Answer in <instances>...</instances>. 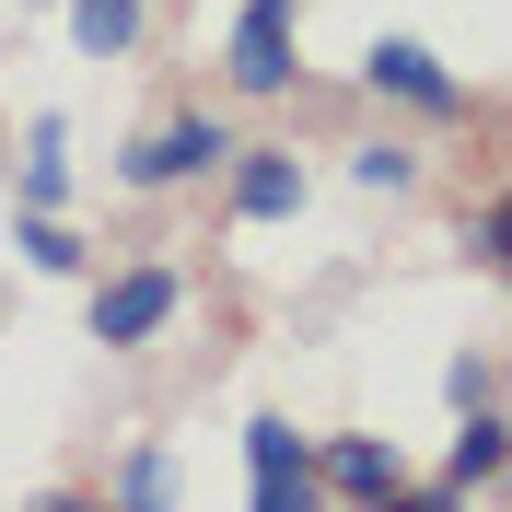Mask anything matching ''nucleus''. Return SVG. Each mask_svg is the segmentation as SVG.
<instances>
[{
	"mask_svg": "<svg viewBox=\"0 0 512 512\" xmlns=\"http://www.w3.org/2000/svg\"><path fill=\"white\" fill-rule=\"evenodd\" d=\"M466 245H478V268H501V280H512V198H489L478 222H466Z\"/></svg>",
	"mask_w": 512,
	"mask_h": 512,
	"instance_id": "nucleus-14",
	"label": "nucleus"
},
{
	"mask_svg": "<svg viewBox=\"0 0 512 512\" xmlns=\"http://www.w3.org/2000/svg\"><path fill=\"white\" fill-rule=\"evenodd\" d=\"M361 82H373L384 105H408V117H466V82H454L419 35H373V47H361Z\"/></svg>",
	"mask_w": 512,
	"mask_h": 512,
	"instance_id": "nucleus-5",
	"label": "nucleus"
},
{
	"mask_svg": "<svg viewBox=\"0 0 512 512\" xmlns=\"http://www.w3.org/2000/svg\"><path fill=\"white\" fill-rule=\"evenodd\" d=\"M152 35V0H70V47L82 59H140Z\"/></svg>",
	"mask_w": 512,
	"mask_h": 512,
	"instance_id": "nucleus-9",
	"label": "nucleus"
},
{
	"mask_svg": "<svg viewBox=\"0 0 512 512\" xmlns=\"http://www.w3.org/2000/svg\"><path fill=\"white\" fill-rule=\"evenodd\" d=\"M12 245H24V268H47V280H82V256H94L59 210H24V222H12Z\"/></svg>",
	"mask_w": 512,
	"mask_h": 512,
	"instance_id": "nucleus-10",
	"label": "nucleus"
},
{
	"mask_svg": "<svg viewBox=\"0 0 512 512\" xmlns=\"http://www.w3.org/2000/svg\"><path fill=\"white\" fill-rule=\"evenodd\" d=\"M501 454H512V419H501V396H489V408H454V454H443V478L419 489V501H478V489L501 478Z\"/></svg>",
	"mask_w": 512,
	"mask_h": 512,
	"instance_id": "nucleus-6",
	"label": "nucleus"
},
{
	"mask_svg": "<svg viewBox=\"0 0 512 512\" xmlns=\"http://www.w3.org/2000/svg\"><path fill=\"white\" fill-rule=\"evenodd\" d=\"M291 70H303V0H245L222 35V82L233 94H291Z\"/></svg>",
	"mask_w": 512,
	"mask_h": 512,
	"instance_id": "nucleus-3",
	"label": "nucleus"
},
{
	"mask_svg": "<svg viewBox=\"0 0 512 512\" xmlns=\"http://www.w3.org/2000/svg\"><path fill=\"white\" fill-rule=\"evenodd\" d=\"M233 222H291V210H303V187H315V175H303V163L291 152H268V140H233Z\"/></svg>",
	"mask_w": 512,
	"mask_h": 512,
	"instance_id": "nucleus-8",
	"label": "nucleus"
},
{
	"mask_svg": "<svg viewBox=\"0 0 512 512\" xmlns=\"http://www.w3.org/2000/svg\"><path fill=\"white\" fill-rule=\"evenodd\" d=\"M222 163H233V117H210V105H187V117L140 128V140L117 152V187L163 198V187H198V175H222Z\"/></svg>",
	"mask_w": 512,
	"mask_h": 512,
	"instance_id": "nucleus-1",
	"label": "nucleus"
},
{
	"mask_svg": "<svg viewBox=\"0 0 512 512\" xmlns=\"http://www.w3.org/2000/svg\"><path fill=\"white\" fill-rule=\"evenodd\" d=\"M350 175L373 198H396V187H419V152H396V140H373V152H350Z\"/></svg>",
	"mask_w": 512,
	"mask_h": 512,
	"instance_id": "nucleus-13",
	"label": "nucleus"
},
{
	"mask_svg": "<svg viewBox=\"0 0 512 512\" xmlns=\"http://www.w3.org/2000/svg\"><path fill=\"white\" fill-rule=\"evenodd\" d=\"M245 501H256V512H303V501H326V489H315V443H303L280 408L245 419Z\"/></svg>",
	"mask_w": 512,
	"mask_h": 512,
	"instance_id": "nucleus-4",
	"label": "nucleus"
},
{
	"mask_svg": "<svg viewBox=\"0 0 512 512\" xmlns=\"http://www.w3.org/2000/svg\"><path fill=\"white\" fill-rule=\"evenodd\" d=\"M59 198H70V128L35 117V140H24V210H59Z\"/></svg>",
	"mask_w": 512,
	"mask_h": 512,
	"instance_id": "nucleus-11",
	"label": "nucleus"
},
{
	"mask_svg": "<svg viewBox=\"0 0 512 512\" xmlns=\"http://www.w3.org/2000/svg\"><path fill=\"white\" fill-rule=\"evenodd\" d=\"M489 489H512V454H501V478H489Z\"/></svg>",
	"mask_w": 512,
	"mask_h": 512,
	"instance_id": "nucleus-16",
	"label": "nucleus"
},
{
	"mask_svg": "<svg viewBox=\"0 0 512 512\" xmlns=\"http://www.w3.org/2000/svg\"><path fill=\"white\" fill-rule=\"evenodd\" d=\"M175 315H187V268H163V256L94 280V338H105V350H152Z\"/></svg>",
	"mask_w": 512,
	"mask_h": 512,
	"instance_id": "nucleus-2",
	"label": "nucleus"
},
{
	"mask_svg": "<svg viewBox=\"0 0 512 512\" xmlns=\"http://www.w3.org/2000/svg\"><path fill=\"white\" fill-rule=\"evenodd\" d=\"M315 489L326 501H408V466H396V443H373V431H338V443L315 454Z\"/></svg>",
	"mask_w": 512,
	"mask_h": 512,
	"instance_id": "nucleus-7",
	"label": "nucleus"
},
{
	"mask_svg": "<svg viewBox=\"0 0 512 512\" xmlns=\"http://www.w3.org/2000/svg\"><path fill=\"white\" fill-rule=\"evenodd\" d=\"M443 396H454V408H489V396H501V361H478V350L443 361Z\"/></svg>",
	"mask_w": 512,
	"mask_h": 512,
	"instance_id": "nucleus-15",
	"label": "nucleus"
},
{
	"mask_svg": "<svg viewBox=\"0 0 512 512\" xmlns=\"http://www.w3.org/2000/svg\"><path fill=\"white\" fill-rule=\"evenodd\" d=\"M105 501H175V454H163V443H140L117 478H105Z\"/></svg>",
	"mask_w": 512,
	"mask_h": 512,
	"instance_id": "nucleus-12",
	"label": "nucleus"
}]
</instances>
